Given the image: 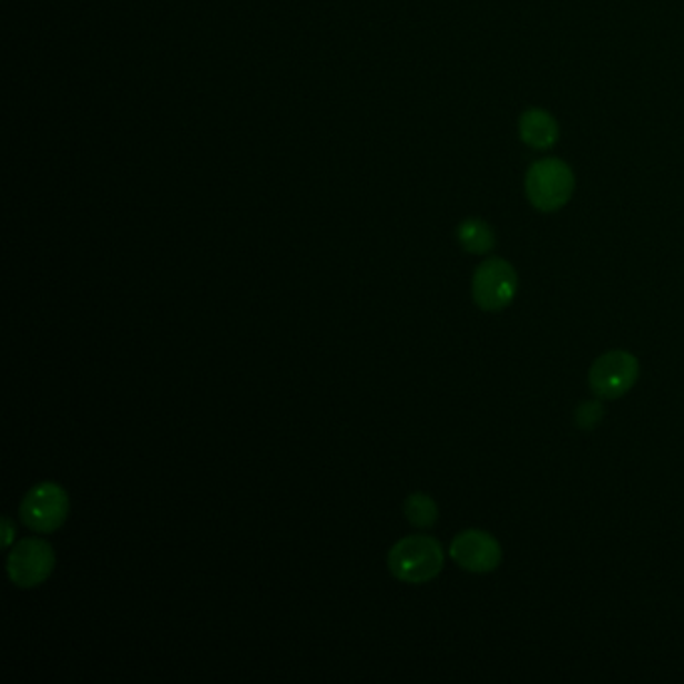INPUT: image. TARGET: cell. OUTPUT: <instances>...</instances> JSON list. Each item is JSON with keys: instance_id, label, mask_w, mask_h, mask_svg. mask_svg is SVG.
<instances>
[{"instance_id": "1", "label": "cell", "mask_w": 684, "mask_h": 684, "mask_svg": "<svg viewBox=\"0 0 684 684\" xmlns=\"http://www.w3.org/2000/svg\"><path fill=\"white\" fill-rule=\"evenodd\" d=\"M443 548L436 538L406 537L388 552V569L394 579L406 584H423L436 579L443 569Z\"/></svg>"}, {"instance_id": "2", "label": "cell", "mask_w": 684, "mask_h": 684, "mask_svg": "<svg viewBox=\"0 0 684 684\" xmlns=\"http://www.w3.org/2000/svg\"><path fill=\"white\" fill-rule=\"evenodd\" d=\"M574 193V173L562 159L537 161L527 173V195L532 207L542 213L562 210Z\"/></svg>"}, {"instance_id": "3", "label": "cell", "mask_w": 684, "mask_h": 684, "mask_svg": "<svg viewBox=\"0 0 684 684\" xmlns=\"http://www.w3.org/2000/svg\"><path fill=\"white\" fill-rule=\"evenodd\" d=\"M71 502L63 486L39 482L32 486L21 502L22 524L39 534H51L63 527L69 518Z\"/></svg>"}, {"instance_id": "4", "label": "cell", "mask_w": 684, "mask_h": 684, "mask_svg": "<svg viewBox=\"0 0 684 684\" xmlns=\"http://www.w3.org/2000/svg\"><path fill=\"white\" fill-rule=\"evenodd\" d=\"M639 376H641L639 358L631 351L612 349L602 354L601 358L594 359L589 371V384L601 400H619L634 388Z\"/></svg>"}, {"instance_id": "5", "label": "cell", "mask_w": 684, "mask_h": 684, "mask_svg": "<svg viewBox=\"0 0 684 684\" xmlns=\"http://www.w3.org/2000/svg\"><path fill=\"white\" fill-rule=\"evenodd\" d=\"M518 294V274L514 265L500 257L478 265L472 277V297L484 312H502L512 306Z\"/></svg>"}, {"instance_id": "6", "label": "cell", "mask_w": 684, "mask_h": 684, "mask_svg": "<svg viewBox=\"0 0 684 684\" xmlns=\"http://www.w3.org/2000/svg\"><path fill=\"white\" fill-rule=\"evenodd\" d=\"M57 557L47 540L24 538L17 542L7 559L9 580L17 589L31 590L41 586L53 574Z\"/></svg>"}, {"instance_id": "7", "label": "cell", "mask_w": 684, "mask_h": 684, "mask_svg": "<svg viewBox=\"0 0 684 684\" xmlns=\"http://www.w3.org/2000/svg\"><path fill=\"white\" fill-rule=\"evenodd\" d=\"M450 559L472 574H490L502 562L500 542L486 530H463L450 544Z\"/></svg>"}, {"instance_id": "8", "label": "cell", "mask_w": 684, "mask_h": 684, "mask_svg": "<svg viewBox=\"0 0 684 684\" xmlns=\"http://www.w3.org/2000/svg\"><path fill=\"white\" fill-rule=\"evenodd\" d=\"M518 129H520V139L527 143L528 147L547 151V149L554 147V143L559 141V123L544 109L524 111L520 116Z\"/></svg>"}, {"instance_id": "9", "label": "cell", "mask_w": 684, "mask_h": 684, "mask_svg": "<svg viewBox=\"0 0 684 684\" xmlns=\"http://www.w3.org/2000/svg\"><path fill=\"white\" fill-rule=\"evenodd\" d=\"M458 242L463 249L474 255H484L496 247V233L482 220H466L458 227Z\"/></svg>"}, {"instance_id": "10", "label": "cell", "mask_w": 684, "mask_h": 684, "mask_svg": "<svg viewBox=\"0 0 684 684\" xmlns=\"http://www.w3.org/2000/svg\"><path fill=\"white\" fill-rule=\"evenodd\" d=\"M404 514L408 518L411 527L432 528L438 522V504L436 500L423 492H414L404 502Z\"/></svg>"}, {"instance_id": "11", "label": "cell", "mask_w": 684, "mask_h": 684, "mask_svg": "<svg viewBox=\"0 0 684 684\" xmlns=\"http://www.w3.org/2000/svg\"><path fill=\"white\" fill-rule=\"evenodd\" d=\"M602 418H604V408L599 401L580 404L579 410H576V423H579L580 430H594Z\"/></svg>"}, {"instance_id": "12", "label": "cell", "mask_w": 684, "mask_h": 684, "mask_svg": "<svg viewBox=\"0 0 684 684\" xmlns=\"http://www.w3.org/2000/svg\"><path fill=\"white\" fill-rule=\"evenodd\" d=\"M17 537V528L9 517L2 518V548H11Z\"/></svg>"}]
</instances>
